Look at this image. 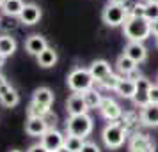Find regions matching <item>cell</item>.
Listing matches in <instances>:
<instances>
[{
	"label": "cell",
	"mask_w": 158,
	"mask_h": 152,
	"mask_svg": "<svg viewBox=\"0 0 158 152\" xmlns=\"http://www.w3.org/2000/svg\"><path fill=\"white\" fill-rule=\"evenodd\" d=\"M123 34L128 41L144 43L151 37V21L144 16H128L123 23Z\"/></svg>",
	"instance_id": "1"
},
{
	"label": "cell",
	"mask_w": 158,
	"mask_h": 152,
	"mask_svg": "<svg viewBox=\"0 0 158 152\" xmlns=\"http://www.w3.org/2000/svg\"><path fill=\"white\" fill-rule=\"evenodd\" d=\"M66 83H68V87L71 92H78V94H84L85 90L94 87V78L91 71H89V67H75L69 71L68 74V78H66Z\"/></svg>",
	"instance_id": "2"
},
{
	"label": "cell",
	"mask_w": 158,
	"mask_h": 152,
	"mask_svg": "<svg viewBox=\"0 0 158 152\" xmlns=\"http://www.w3.org/2000/svg\"><path fill=\"white\" fill-rule=\"evenodd\" d=\"M93 119L87 115V113H82V115H69L68 120H66V131L68 134H73V136H80L85 138L91 134L93 131Z\"/></svg>",
	"instance_id": "3"
},
{
	"label": "cell",
	"mask_w": 158,
	"mask_h": 152,
	"mask_svg": "<svg viewBox=\"0 0 158 152\" xmlns=\"http://www.w3.org/2000/svg\"><path fill=\"white\" fill-rule=\"evenodd\" d=\"M103 23L107 27H123V23L126 21L128 13L123 4H114V2H108V6H105L103 13H101Z\"/></svg>",
	"instance_id": "4"
},
{
	"label": "cell",
	"mask_w": 158,
	"mask_h": 152,
	"mask_svg": "<svg viewBox=\"0 0 158 152\" xmlns=\"http://www.w3.org/2000/svg\"><path fill=\"white\" fill-rule=\"evenodd\" d=\"M126 133L128 131L124 129L121 124L110 122L108 126H105L101 138H103V143L107 145L108 149H119L126 140Z\"/></svg>",
	"instance_id": "5"
},
{
	"label": "cell",
	"mask_w": 158,
	"mask_h": 152,
	"mask_svg": "<svg viewBox=\"0 0 158 152\" xmlns=\"http://www.w3.org/2000/svg\"><path fill=\"white\" fill-rule=\"evenodd\" d=\"M64 140H66V136L60 131L53 129V127H48L46 133L41 136V143L44 145V149L48 152H57L60 147H64Z\"/></svg>",
	"instance_id": "6"
},
{
	"label": "cell",
	"mask_w": 158,
	"mask_h": 152,
	"mask_svg": "<svg viewBox=\"0 0 158 152\" xmlns=\"http://www.w3.org/2000/svg\"><path fill=\"white\" fill-rule=\"evenodd\" d=\"M100 113L103 115V119H107L108 122H115L123 117V110L112 97H103L100 104Z\"/></svg>",
	"instance_id": "7"
},
{
	"label": "cell",
	"mask_w": 158,
	"mask_h": 152,
	"mask_svg": "<svg viewBox=\"0 0 158 152\" xmlns=\"http://www.w3.org/2000/svg\"><path fill=\"white\" fill-rule=\"evenodd\" d=\"M135 83H137V92L133 95V103L139 108H144V106L149 104V88L153 83L148 78H144V76H139L135 80Z\"/></svg>",
	"instance_id": "8"
},
{
	"label": "cell",
	"mask_w": 158,
	"mask_h": 152,
	"mask_svg": "<svg viewBox=\"0 0 158 152\" xmlns=\"http://www.w3.org/2000/svg\"><path fill=\"white\" fill-rule=\"evenodd\" d=\"M128 149L130 152H155V142L148 134L133 133V136L130 138Z\"/></svg>",
	"instance_id": "9"
},
{
	"label": "cell",
	"mask_w": 158,
	"mask_h": 152,
	"mask_svg": "<svg viewBox=\"0 0 158 152\" xmlns=\"http://www.w3.org/2000/svg\"><path fill=\"white\" fill-rule=\"evenodd\" d=\"M66 111H68L69 115H82V113H87L89 108H87V104H85L84 95L78 94V92H73V94L68 97V101H66Z\"/></svg>",
	"instance_id": "10"
},
{
	"label": "cell",
	"mask_w": 158,
	"mask_h": 152,
	"mask_svg": "<svg viewBox=\"0 0 158 152\" xmlns=\"http://www.w3.org/2000/svg\"><path fill=\"white\" fill-rule=\"evenodd\" d=\"M48 127H50V126H48V122L44 120V117H29L27 122H25V131H27L29 136L41 138L44 133H46Z\"/></svg>",
	"instance_id": "11"
},
{
	"label": "cell",
	"mask_w": 158,
	"mask_h": 152,
	"mask_svg": "<svg viewBox=\"0 0 158 152\" xmlns=\"http://www.w3.org/2000/svg\"><path fill=\"white\" fill-rule=\"evenodd\" d=\"M124 55H128L131 60H135L137 64H142L148 58V48L144 46V43L139 41H128V44L124 46Z\"/></svg>",
	"instance_id": "12"
},
{
	"label": "cell",
	"mask_w": 158,
	"mask_h": 152,
	"mask_svg": "<svg viewBox=\"0 0 158 152\" xmlns=\"http://www.w3.org/2000/svg\"><path fill=\"white\" fill-rule=\"evenodd\" d=\"M41 16H43V13H41V7L39 6H36V4H25V7L20 13L18 20L23 25H36L41 20Z\"/></svg>",
	"instance_id": "13"
},
{
	"label": "cell",
	"mask_w": 158,
	"mask_h": 152,
	"mask_svg": "<svg viewBox=\"0 0 158 152\" xmlns=\"http://www.w3.org/2000/svg\"><path fill=\"white\" fill-rule=\"evenodd\" d=\"M46 48H48V43H46V39H44L43 36H39V34H34V36L27 37V41H25V50H27V53L34 55V57H37V55L43 50H46Z\"/></svg>",
	"instance_id": "14"
},
{
	"label": "cell",
	"mask_w": 158,
	"mask_h": 152,
	"mask_svg": "<svg viewBox=\"0 0 158 152\" xmlns=\"http://www.w3.org/2000/svg\"><path fill=\"white\" fill-rule=\"evenodd\" d=\"M115 92L124 97V99H133V95L137 92V83L135 80H131L128 76H121V80L117 83V87H115Z\"/></svg>",
	"instance_id": "15"
},
{
	"label": "cell",
	"mask_w": 158,
	"mask_h": 152,
	"mask_svg": "<svg viewBox=\"0 0 158 152\" xmlns=\"http://www.w3.org/2000/svg\"><path fill=\"white\" fill-rule=\"evenodd\" d=\"M89 71H91V74H93V78L96 83H100L107 74H110L112 72V65L108 64L107 60H94L93 64L89 65Z\"/></svg>",
	"instance_id": "16"
},
{
	"label": "cell",
	"mask_w": 158,
	"mask_h": 152,
	"mask_svg": "<svg viewBox=\"0 0 158 152\" xmlns=\"http://www.w3.org/2000/svg\"><path fill=\"white\" fill-rule=\"evenodd\" d=\"M140 122L148 127H158V104L149 103L140 111Z\"/></svg>",
	"instance_id": "17"
},
{
	"label": "cell",
	"mask_w": 158,
	"mask_h": 152,
	"mask_svg": "<svg viewBox=\"0 0 158 152\" xmlns=\"http://www.w3.org/2000/svg\"><path fill=\"white\" fill-rule=\"evenodd\" d=\"M32 103L44 104V106H52V103H53V92H52L48 87L36 88L34 94H32Z\"/></svg>",
	"instance_id": "18"
},
{
	"label": "cell",
	"mask_w": 158,
	"mask_h": 152,
	"mask_svg": "<svg viewBox=\"0 0 158 152\" xmlns=\"http://www.w3.org/2000/svg\"><path fill=\"white\" fill-rule=\"evenodd\" d=\"M23 7H25V2L23 0H4L2 2V6H0V9H2V13L7 16H20V13L23 11Z\"/></svg>",
	"instance_id": "19"
},
{
	"label": "cell",
	"mask_w": 158,
	"mask_h": 152,
	"mask_svg": "<svg viewBox=\"0 0 158 152\" xmlns=\"http://www.w3.org/2000/svg\"><path fill=\"white\" fill-rule=\"evenodd\" d=\"M36 58H37V64L41 65V67H46V69H48V67H53V65L57 64V58L59 57H57V51L48 46V48L41 51Z\"/></svg>",
	"instance_id": "20"
},
{
	"label": "cell",
	"mask_w": 158,
	"mask_h": 152,
	"mask_svg": "<svg viewBox=\"0 0 158 152\" xmlns=\"http://www.w3.org/2000/svg\"><path fill=\"white\" fill-rule=\"evenodd\" d=\"M16 48H18V43H16L15 37H11L9 34L0 36V53L4 57H11L16 51Z\"/></svg>",
	"instance_id": "21"
},
{
	"label": "cell",
	"mask_w": 158,
	"mask_h": 152,
	"mask_svg": "<svg viewBox=\"0 0 158 152\" xmlns=\"http://www.w3.org/2000/svg\"><path fill=\"white\" fill-rule=\"evenodd\" d=\"M115 65H117V69H119V72H121V76H128L130 72H133L137 69V62L135 60H131V58L128 57V55H124L123 53L121 57L117 58V62H115Z\"/></svg>",
	"instance_id": "22"
},
{
	"label": "cell",
	"mask_w": 158,
	"mask_h": 152,
	"mask_svg": "<svg viewBox=\"0 0 158 152\" xmlns=\"http://www.w3.org/2000/svg\"><path fill=\"white\" fill-rule=\"evenodd\" d=\"M84 99H85V104L89 110H98L101 104V99H103V95L100 94V90H96V88H89V90H85L84 92Z\"/></svg>",
	"instance_id": "23"
},
{
	"label": "cell",
	"mask_w": 158,
	"mask_h": 152,
	"mask_svg": "<svg viewBox=\"0 0 158 152\" xmlns=\"http://www.w3.org/2000/svg\"><path fill=\"white\" fill-rule=\"evenodd\" d=\"M0 103H2V104H4L6 108H15L16 104L20 103V94L16 92V88L11 87V88L7 90V92H6V94L0 97Z\"/></svg>",
	"instance_id": "24"
},
{
	"label": "cell",
	"mask_w": 158,
	"mask_h": 152,
	"mask_svg": "<svg viewBox=\"0 0 158 152\" xmlns=\"http://www.w3.org/2000/svg\"><path fill=\"white\" fill-rule=\"evenodd\" d=\"M82 145H84V138H80V136L68 134L66 140H64V147L69 152H80V150H82Z\"/></svg>",
	"instance_id": "25"
},
{
	"label": "cell",
	"mask_w": 158,
	"mask_h": 152,
	"mask_svg": "<svg viewBox=\"0 0 158 152\" xmlns=\"http://www.w3.org/2000/svg\"><path fill=\"white\" fill-rule=\"evenodd\" d=\"M18 23L20 20L16 18V16H7L4 14L0 18V30H4V32H11V30H15L18 27Z\"/></svg>",
	"instance_id": "26"
},
{
	"label": "cell",
	"mask_w": 158,
	"mask_h": 152,
	"mask_svg": "<svg viewBox=\"0 0 158 152\" xmlns=\"http://www.w3.org/2000/svg\"><path fill=\"white\" fill-rule=\"evenodd\" d=\"M119 80H121V76H119V74H115V72L112 71L110 74H107V76L100 81V85L103 88H107V90H115V87H117Z\"/></svg>",
	"instance_id": "27"
},
{
	"label": "cell",
	"mask_w": 158,
	"mask_h": 152,
	"mask_svg": "<svg viewBox=\"0 0 158 152\" xmlns=\"http://www.w3.org/2000/svg\"><path fill=\"white\" fill-rule=\"evenodd\" d=\"M48 111H52L50 106H44V104H37V103H30L27 113L29 117H44Z\"/></svg>",
	"instance_id": "28"
},
{
	"label": "cell",
	"mask_w": 158,
	"mask_h": 152,
	"mask_svg": "<svg viewBox=\"0 0 158 152\" xmlns=\"http://www.w3.org/2000/svg\"><path fill=\"white\" fill-rule=\"evenodd\" d=\"M144 18H148L149 21L158 20V2H146V14Z\"/></svg>",
	"instance_id": "29"
},
{
	"label": "cell",
	"mask_w": 158,
	"mask_h": 152,
	"mask_svg": "<svg viewBox=\"0 0 158 152\" xmlns=\"http://www.w3.org/2000/svg\"><path fill=\"white\" fill-rule=\"evenodd\" d=\"M144 14H146V2H144V0H139L137 6L131 9V13H130L128 16H139V18H140V16H144Z\"/></svg>",
	"instance_id": "30"
},
{
	"label": "cell",
	"mask_w": 158,
	"mask_h": 152,
	"mask_svg": "<svg viewBox=\"0 0 158 152\" xmlns=\"http://www.w3.org/2000/svg\"><path fill=\"white\" fill-rule=\"evenodd\" d=\"M80 152H100V147H98L96 143H93V142H84Z\"/></svg>",
	"instance_id": "31"
},
{
	"label": "cell",
	"mask_w": 158,
	"mask_h": 152,
	"mask_svg": "<svg viewBox=\"0 0 158 152\" xmlns=\"http://www.w3.org/2000/svg\"><path fill=\"white\" fill-rule=\"evenodd\" d=\"M149 103L158 104V85H151V88H149Z\"/></svg>",
	"instance_id": "32"
},
{
	"label": "cell",
	"mask_w": 158,
	"mask_h": 152,
	"mask_svg": "<svg viewBox=\"0 0 158 152\" xmlns=\"http://www.w3.org/2000/svg\"><path fill=\"white\" fill-rule=\"evenodd\" d=\"M137 2H139V0H124V2H123V6H124V9H126L128 14L131 13V9L137 6Z\"/></svg>",
	"instance_id": "33"
},
{
	"label": "cell",
	"mask_w": 158,
	"mask_h": 152,
	"mask_svg": "<svg viewBox=\"0 0 158 152\" xmlns=\"http://www.w3.org/2000/svg\"><path fill=\"white\" fill-rule=\"evenodd\" d=\"M27 152H48V150L44 149V145H43V143H36V145H32V147H30Z\"/></svg>",
	"instance_id": "34"
},
{
	"label": "cell",
	"mask_w": 158,
	"mask_h": 152,
	"mask_svg": "<svg viewBox=\"0 0 158 152\" xmlns=\"http://www.w3.org/2000/svg\"><path fill=\"white\" fill-rule=\"evenodd\" d=\"M151 34L153 36H158V20L151 21Z\"/></svg>",
	"instance_id": "35"
},
{
	"label": "cell",
	"mask_w": 158,
	"mask_h": 152,
	"mask_svg": "<svg viewBox=\"0 0 158 152\" xmlns=\"http://www.w3.org/2000/svg\"><path fill=\"white\" fill-rule=\"evenodd\" d=\"M9 88H11V85H9L7 81H6V83H4V85H2V87H0V97H2V95L6 94V92H7Z\"/></svg>",
	"instance_id": "36"
},
{
	"label": "cell",
	"mask_w": 158,
	"mask_h": 152,
	"mask_svg": "<svg viewBox=\"0 0 158 152\" xmlns=\"http://www.w3.org/2000/svg\"><path fill=\"white\" fill-rule=\"evenodd\" d=\"M4 83H6V76H4V74H2V72H0V87H2V85H4Z\"/></svg>",
	"instance_id": "37"
},
{
	"label": "cell",
	"mask_w": 158,
	"mask_h": 152,
	"mask_svg": "<svg viewBox=\"0 0 158 152\" xmlns=\"http://www.w3.org/2000/svg\"><path fill=\"white\" fill-rule=\"evenodd\" d=\"M6 58H7V57H4V55H2V53H0V67H2V65H4V62H6Z\"/></svg>",
	"instance_id": "38"
},
{
	"label": "cell",
	"mask_w": 158,
	"mask_h": 152,
	"mask_svg": "<svg viewBox=\"0 0 158 152\" xmlns=\"http://www.w3.org/2000/svg\"><path fill=\"white\" fill-rule=\"evenodd\" d=\"M57 152H69V150H68V149H66V147H60V149H59Z\"/></svg>",
	"instance_id": "39"
},
{
	"label": "cell",
	"mask_w": 158,
	"mask_h": 152,
	"mask_svg": "<svg viewBox=\"0 0 158 152\" xmlns=\"http://www.w3.org/2000/svg\"><path fill=\"white\" fill-rule=\"evenodd\" d=\"M110 2H114V4H123L124 0H110Z\"/></svg>",
	"instance_id": "40"
},
{
	"label": "cell",
	"mask_w": 158,
	"mask_h": 152,
	"mask_svg": "<svg viewBox=\"0 0 158 152\" xmlns=\"http://www.w3.org/2000/svg\"><path fill=\"white\" fill-rule=\"evenodd\" d=\"M144 2H158V0H144Z\"/></svg>",
	"instance_id": "41"
},
{
	"label": "cell",
	"mask_w": 158,
	"mask_h": 152,
	"mask_svg": "<svg viewBox=\"0 0 158 152\" xmlns=\"http://www.w3.org/2000/svg\"><path fill=\"white\" fill-rule=\"evenodd\" d=\"M155 37H156V48H158V36H155Z\"/></svg>",
	"instance_id": "42"
},
{
	"label": "cell",
	"mask_w": 158,
	"mask_h": 152,
	"mask_svg": "<svg viewBox=\"0 0 158 152\" xmlns=\"http://www.w3.org/2000/svg\"><path fill=\"white\" fill-rule=\"evenodd\" d=\"M11 152H20V150H11Z\"/></svg>",
	"instance_id": "43"
},
{
	"label": "cell",
	"mask_w": 158,
	"mask_h": 152,
	"mask_svg": "<svg viewBox=\"0 0 158 152\" xmlns=\"http://www.w3.org/2000/svg\"><path fill=\"white\" fill-rule=\"evenodd\" d=\"M2 2H4V0H0V6H2Z\"/></svg>",
	"instance_id": "44"
}]
</instances>
